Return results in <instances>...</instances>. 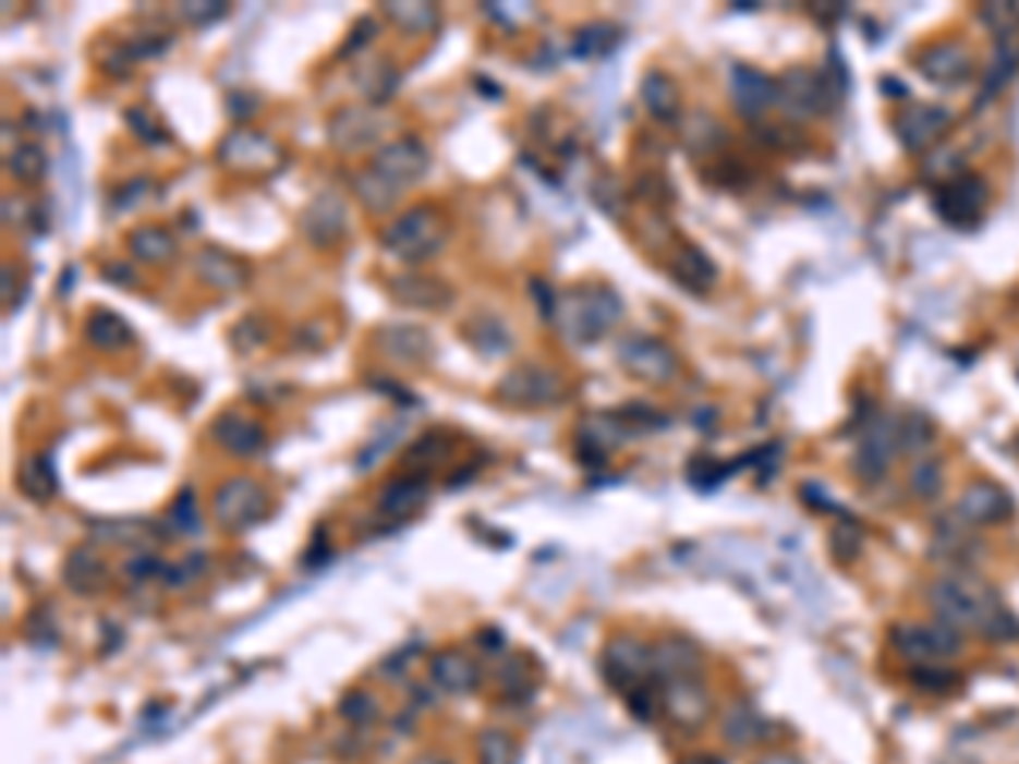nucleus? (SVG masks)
I'll return each instance as SVG.
<instances>
[{"label":"nucleus","mask_w":1019,"mask_h":764,"mask_svg":"<svg viewBox=\"0 0 1019 764\" xmlns=\"http://www.w3.org/2000/svg\"><path fill=\"white\" fill-rule=\"evenodd\" d=\"M555 323L558 330L574 343H595L622 319L619 296L602 282H578L565 292H558L555 303Z\"/></svg>","instance_id":"nucleus-1"},{"label":"nucleus","mask_w":1019,"mask_h":764,"mask_svg":"<svg viewBox=\"0 0 1019 764\" xmlns=\"http://www.w3.org/2000/svg\"><path fill=\"white\" fill-rule=\"evenodd\" d=\"M381 245L398 262H425L446 245V218L432 204L408 208L381 231Z\"/></svg>","instance_id":"nucleus-2"},{"label":"nucleus","mask_w":1019,"mask_h":764,"mask_svg":"<svg viewBox=\"0 0 1019 764\" xmlns=\"http://www.w3.org/2000/svg\"><path fill=\"white\" fill-rule=\"evenodd\" d=\"M211 510H215V520L225 526V531L242 534V531H252V526L269 513V493L248 476L225 480L215 489Z\"/></svg>","instance_id":"nucleus-3"},{"label":"nucleus","mask_w":1019,"mask_h":764,"mask_svg":"<svg viewBox=\"0 0 1019 764\" xmlns=\"http://www.w3.org/2000/svg\"><path fill=\"white\" fill-rule=\"evenodd\" d=\"M497 395L513 408H547L565 398V380L544 364H517L500 377Z\"/></svg>","instance_id":"nucleus-4"},{"label":"nucleus","mask_w":1019,"mask_h":764,"mask_svg":"<svg viewBox=\"0 0 1019 764\" xmlns=\"http://www.w3.org/2000/svg\"><path fill=\"white\" fill-rule=\"evenodd\" d=\"M428 150L425 143L415 140V136H404V140H391L385 143L381 150L371 157V170L381 178L388 187H395L398 194L408 191L412 184H418L425 173H428Z\"/></svg>","instance_id":"nucleus-5"},{"label":"nucleus","mask_w":1019,"mask_h":764,"mask_svg":"<svg viewBox=\"0 0 1019 764\" xmlns=\"http://www.w3.org/2000/svg\"><path fill=\"white\" fill-rule=\"evenodd\" d=\"M218 160L228 170H248V173H272L282 163V150L262 133L235 130L228 133L218 146Z\"/></svg>","instance_id":"nucleus-6"},{"label":"nucleus","mask_w":1019,"mask_h":764,"mask_svg":"<svg viewBox=\"0 0 1019 764\" xmlns=\"http://www.w3.org/2000/svg\"><path fill=\"white\" fill-rule=\"evenodd\" d=\"M391 120L377 109H337L327 126V136L340 150H364L388 133Z\"/></svg>","instance_id":"nucleus-7"},{"label":"nucleus","mask_w":1019,"mask_h":764,"mask_svg":"<svg viewBox=\"0 0 1019 764\" xmlns=\"http://www.w3.org/2000/svg\"><path fill=\"white\" fill-rule=\"evenodd\" d=\"M300 228H303V234L316 248H333L337 242H343L347 228H351V215H347L343 197L327 191V194H319L316 201H310V208L303 211Z\"/></svg>","instance_id":"nucleus-8"},{"label":"nucleus","mask_w":1019,"mask_h":764,"mask_svg":"<svg viewBox=\"0 0 1019 764\" xmlns=\"http://www.w3.org/2000/svg\"><path fill=\"white\" fill-rule=\"evenodd\" d=\"M602 666H605L608 683H616L619 690H626L629 683H639L653 669V656H650V650L643 642L622 635L616 642H608Z\"/></svg>","instance_id":"nucleus-9"},{"label":"nucleus","mask_w":1019,"mask_h":764,"mask_svg":"<svg viewBox=\"0 0 1019 764\" xmlns=\"http://www.w3.org/2000/svg\"><path fill=\"white\" fill-rule=\"evenodd\" d=\"M619 361H622V367L632 377H643V380H666V377H674V371H677L674 354H669L659 340H650V337L626 340L622 350H619Z\"/></svg>","instance_id":"nucleus-10"},{"label":"nucleus","mask_w":1019,"mask_h":764,"mask_svg":"<svg viewBox=\"0 0 1019 764\" xmlns=\"http://www.w3.org/2000/svg\"><path fill=\"white\" fill-rule=\"evenodd\" d=\"M374 343L395 364H422L432 357V337L422 327H408V323L381 327L374 334Z\"/></svg>","instance_id":"nucleus-11"},{"label":"nucleus","mask_w":1019,"mask_h":764,"mask_svg":"<svg viewBox=\"0 0 1019 764\" xmlns=\"http://www.w3.org/2000/svg\"><path fill=\"white\" fill-rule=\"evenodd\" d=\"M391 296L401 306H418V310H442L452 300V289L446 282H439L435 276H422V272H401L391 279Z\"/></svg>","instance_id":"nucleus-12"},{"label":"nucleus","mask_w":1019,"mask_h":764,"mask_svg":"<svg viewBox=\"0 0 1019 764\" xmlns=\"http://www.w3.org/2000/svg\"><path fill=\"white\" fill-rule=\"evenodd\" d=\"M211 438L228 452L252 456L262 449V442H266V432H262V425L255 419L242 415V411H225V415H218L211 425Z\"/></svg>","instance_id":"nucleus-13"},{"label":"nucleus","mask_w":1019,"mask_h":764,"mask_svg":"<svg viewBox=\"0 0 1019 764\" xmlns=\"http://www.w3.org/2000/svg\"><path fill=\"white\" fill-rule=\"evenodd\" d=\"M663 707L677 724L693 727V724H701L707 717L711 700H707L701 683H693V680H687V676H680V680H669L663 687Z\"/></svg>","instance_id":"nucleus-14"},{"label":"nucleus","mask_w":1019,"mask_h":764,"mask_svg":"<svg viewBox=\"0 0 1019 764\" xmlns=\"http://www.w3.org/2000/svg\"><path fill=\"white\" fill-rule=\"evenodd\" d=\"M194 269L197 276L208 282L211 289L218 292H231V289H242L248 282V269L245 262H239L235 255H228L221 248H204L194 255Z\"/></svg>","instance_id":"nucleus-15"},{"label":"nucleus","mask_w":1019,"mask_h":764,"mask_svg":"<svg viewBox=\"0 0 1019 764\" xmlns=\"http://www.w3.org/2000/svg\"><path fill=\"white\" fill-rule=\"evenodd\" d=\"M428 499V483L418 476H401L385 486L381 499H377V513L385 520H408L415 517Z\"/></svg>","instance_id":"nucleus-16"},{"label":"nucleus","mask_w":1019,"mask_h":764,"mask_svg":"<svg viewBox=\"0 0 1019 764\" xmlns=\"http://www.w3.org/2000/svg\"><path fill=\"white\" fill-rule=\"evenodd\" d=\"M109 581L106 574V561L96 554V547H75L65 561V584L75 595H96L102 592V584Z\"/></svg>","instance_id":"nucleus-17"},{"label":"nucleus","mask_w":1019,"mask_h":764,"mask_svg":"<svg viewBox=\"0 0 1019 764\" xmlns=\"http://www.w3.org/2000/svg\"><path fill=\"white\" fill-rule=\"evenodd\" d=\"M432 680L449 693H470L480 683V669L470 656L442 653V656L432 659Z\"/></svg>","instance_id":"nucleus-18"},{"label":"nucleus","mask_w":1019,"mask_h":764,"mask_svg":"<svg viewBox=\"0 0 1019 764\" xmlns=\"http://www.w3.org/2000/svg\"><path fill=\"white\" fill-rule=\"evenodd\" d=\"M126 248H130L133 258L150 262V266H160V262H167L173 252H178V242H173V234L167 228H160V225H139L136 231H130Z\"/></svg>","instance_id":"nucleus-19"},{"label":"nucleus","mask_w":1019,"mask_h":764,"mask_svg":"<svg viewBox=\"0 0 1019 764\" xmlns=\"http://www.w3.org/2000/svg\"><path fill=\"white\" fill-rule=\"evenodd\" d=\"M85 337L99 350H123L133 340V330H130V323L123 316H116L112 310H96L85 319Z\"/></svg>","instance_id":"nucleus-20"},{"label":"nucleus","mask_w":1019,"mask_h":764,"mask_svg":"<svg viewBox=\"0 0 1019 764\" xmlns=\"http://www.w3.org/2000/svg\"><path fill=\"white\" fill-rule=\"evenodd\" d=\"M958 510H962V517L969 523H988V520H999V517L1009 513V499L996 486L979 483V486H972L962 496V507H958Z\"/></svg>","instance_id":"nucleus-21"},{"label":"nucleus","mask_w":1019,"mask_h":764,"mask_svg":"<svg viewBox=\"0 0 1019 764\" xmlns=\"http://www.w3.org/2000/svg\"><path fill=\"white\" fill-rule=\"evenodd\" d=\"M465 337H470V343H473L476 350H483L486 357L507 354L510 343H513V340H510V330H507V323L497 319V316H489V313L473 316L470 327H465Z\"/></svg>","instance_id":"nucleus-22"},{"label":"nucleus","mask_w":1019,"mask_h":764,"mask_svg":"<svg viewBox=\"0 0 1019 764\" xmlns=\"http://www.w3.org/2000/svg\"><path fill=\"white\" fill-rule=\"evenodd\" d=\"M17 486L24 496L32 499H51L54 489H58V480H54V469L45 456H32L24 459V465L17 469Z\"/></svg>","instance_id":"nucleus-23"},{"label":"nucleus","mask_w":1019,"mask_h":764,"mask_svg":"<svg viewBox=\"0 0 1019 764\" xmlns=\"http://www.w3.org/2000/svg\"><path fill=\"white\" fill-rule=\"evenodd\" d=\"M696 663H701V656H696V650H693L690 642H683V639H666V642H659V650H656V656H653V666H656L659 672H666L669 680H680V676L693 672Z\"/></svg>","instance_id":"nucleus-24"},{"label":"nucleus","mask_w":1019,"mask_h":764,"mask_svg":"<svg viewBox=\"0 0 1019 764\" xmlns=\"http://www.w3.org/2000/svg\"><path fill=\"white\" fill-rule=\"evenodd\" d=\"M354 194L364 201V208L367 211H374V215H385V211H391L395 208V201L401 197L395 187H388L377 173L371 170V167H364L361 173H354Z\"/></svg>","instance_id":"nucleus-25"},{"label":"nucleus","mask_w":1019,"mask_h":764,"mask_svg":"<svg viewBox=\"0 0 1019 764\" xmlns=\"http://www.w3.org/2000/svg\"><path fill=\"white\" fill-rule=\"evenodd\" d=\"M45 167H48V157L38 143H21L8 154V173L21 184H35L45 178Z\"/></svg>","instance_id":"nucleus-26"},{"label":"nucleus","mask_w":1019,"mask_h":764,"mask_svg":"<svg viewBox=\"0 0 1019 764\" xmlns=\"http://www.w3.org/2000/svg\"><path fill=\"white\" fill-rule=\"evenodd\" d=\"M385 14L401 27L404 35H425L439 27V11L432 4H385Z\"/></svg>","instance_id":"nucleus-27"},{"label":"nucleus","mask_w":1019,"mask_h":764,"mask_svg":"<svg viewBox=\"0 0 1019 764\" xmlns=\"http://www.w3.org/2000/svg\"><path fill=\"white\" fill-rule=\"evenodd\" d=\"M643 102H646V109H650L653 116H659V120H669V116L677 112L680 96H677L674 82H669L666 75L650 72L646 82H643Z\"/></svg>","instance_id":"nucleus-28"},{"label":"nucleus","mask_w":1019,"mask_h":764,"mask_svg":"<svg viewBox=\"0 0 1019 764\" xmlns=\"http://www.w3.org/2000/svg\"><path fill=\"white\" fill-rule=\"evenodd\" d=\"M357 82H367L361 93L371 102H385L398 89V72L391 69V62H385V58H374V62H367V72L357 75Z\"/></svg>","instance_id":"nucleus-29"},{"label":"nucleus","mask_w":1019,"mask_h":764,"mask_svg":"<svg viewBox=\"0 0 1019 764\" xmlns=\"http://www.w3.org/2000/svg\"><path fill=\"white\" fill-rule=\"evenodd\" d=\"M674 272H677V279H683L693 289H707L714 282V266L707 262V255L696 252V248H687V252H680V258H674Z\"/></svg>","instance_id":"nucleus-30"},{"label":"nucleus","mask_w":1019,"mask_h":764,"mask_svg":"<svg viewBox=\"0 0 1019 764\" xmlns=\"http://www.w3.org/2000/svg\"><path fill=\"white\" fill-rule=\"evenodd\" d=\"M759 730H762V720L751 707H731L724 714V733L731 744H748V741H759Z\"/></svg>","instance_id":"nucleus-31"},{"label":"nucleus","mask_w":1019,"mask_h":764,"mask_svg":"<svg viewBox=\"0 0 1019 764\" xmlns=\"http://www.w3.org/2000/svg\"><path fill=\"white\" fill-rule=\"evenodd\" d=\"M480 764H517V744L504 730H486L480 738Z\"/></svg>","instance_id":"nucleus-32"},{"label":"nucleus","mask_w":1019,"mask_h":764,"mask_svg":"<svg viewBox=\"0 0 1019 764\" xmlns=\"http://www.w3.org/2000/svg\"><path fill=\"white\" fill-rule=\"evenodd\" d=\"M894 639H897V645H900V653H908L911 659L942 656V650H938L935 635H931V629H900Z\"/></svg>","instance_id":"nucleus-33"},{"label":"nucleus","mask_w":1019,"mask_h":764,"mask_svg":"<svg viewBox=\"0 0 1019 764\" xmlns=\"http://www.w3.org/2000/svg\"><path fill=\"white\" fill-rule=\"evenodd\" d=\"M616 27H605V24H595V27H581L578 38H574V54L578 58H595L602 54L611 41H616Z\"/></svg>","instance_id":"nucleus-34"},{"label":"nucleus","mask_w":1019,"mask_h":764,"mask_svg":"<svg viewBox=\"0 0 1019 764\" xmlns=\"http://www.w3.org/2000/svg\"><path fill=\"white\" fill-rule=\"evenodd\" d=\"M340 714L351 720V724H371L374 717H377V703H374V696H367V693H347L343 696V703H340Z\"/></svg>","instance_id":"nucleus-35"},{"label":"nucleus","mask_w":1019,"mask_h":764,"mask_svg":"<svg viewBox=\"0 0 1019 764\" xmlns=\"http://www.w3.org/2000/svg\"><path fill=\"white\" fill-rule=\"evenodd\" d=\"M173 526L184 534H194L201 526V510H197V499L194 493H181L178 504H173Z\"/></svg>","instance_id":"nucleus-36"},{"label":"nucleus","mask_w":1019,"mask_h":764,"mask_svg":"<svg viewBox=\"0 0 1019 764\" xmlns=\"http://www.w3.org/2000/svg\"><path fill=\"white\" fill-rule=\"evenodd\" d=\"M126 123L139 133L143 143H163V140H167V133L154 123V116H147L143 109H130V112H126Z\"/></svg>","instance_id":"nucleus-37"},{"label":"nucleus","mask_w":1019,"mask_h":764,"mask_svg":"<svg viewBox=\"0 0 1019 764\" xmlns=\"http://www.w3.org/2000/svg\"><path fill=\"white\" fill-rule=\"evenodd\" d=\"M911 486H914L918 496L938 493V486H942V469H938L935 462H921V465L914 469V473H911Z\"/></svg>","instance_id":"nucleus-38"},{"label":"nucleus","mask_w":1019,"mask_h":764,"mask_svg":"<svg viewBox=\"0 0 1019 764\" xmlns=\"http://www.w3.org/2000/svg\"><path fill=\"white\" fill-rule=\"evenodd\" d=\"M178 14L191 24H211L228 14V4H181Z\"/></svg>","instance_id":"nucleus-39"},{"label":"nucleus","mask_w":1019,"mask_h":764,"mask_svg":"<svg viewBox=\"0 0 1019 764\" xmlns=\"http://www.w3.org/2000/svg\"><path fill=\"white\" fill-rule=\"evenodd\" d=\"M157 571H163L160 568V561L150 554V550H139L136 557H130L126 561V574L133 578V581H147V578H154Z\"/></svg>","instance_id":"nucleus-40"},{"label":"nucleus","mask_w":1019,"mask_h":764,"mask_svg":"<svg viewBox=\"0 0 1019 764\" xmlns=\"http://www.w3.org/2000/svg\"><path fill=\"white\" fill-rule=\"evenodd\" d=\"M106 279L116 282V286H126V289L136 286V272H133L130 266H120V262H112V266H106Z\"/></svg>","instance_id":"nucleus-41"},{"label":"nucleus","mask_w":1019,"mask_h":764,"mask_svg":"<svg viewBox=\"0 0 1019 764\" xmlns=\"http://www.w3.org/2000/svg\"><path fill=\"white\" fill-rule=\"evenodd\" d=\"M231 106H239V109H242V120H245V116H252V109H255V99H245L242 93H235V96L228 99V109H231Z\"/></svg>","instance_id":"nucleus-42"},{"label":"nucleus","mask_w":1019,"mask_h":764,"mask_svg":"<svg viewBox=\"0 0 1019 764\" xmlns=\"http://www.w3.org/2000/svg\"><path fill=\"white\" fill-rule=\"evenodd\" d=\"M412 764H449L446 757H439V754H422V757H415Z\"/></svg>","instance_id":"nucleus-43"},{"label":"nucleus","mask_w":1019,"mask_h":764,"mask_svg":"<svg viewBox=\"0 0 1019 764\" xmlns=\"http://www.w3.org/2000/svg\"><path fill=\"white\" fill-rule=\"evenodd\" d=\"M364 24H367V21H364ZM371 38H374V21L367 24V41H371ZM361 41H364V35H354V38H351V45H347V48H357Z\"/></svg>","instance_id":"nucleus-44"}]
</instances>
